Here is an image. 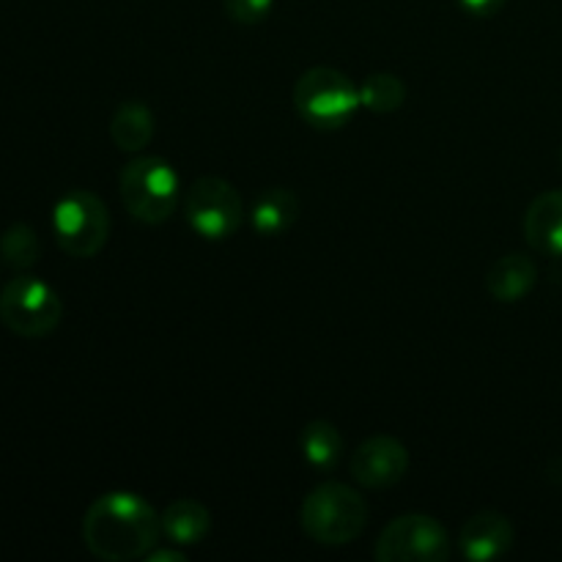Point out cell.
I'll list each match as a JSON object with an SVG mask.
<instances>
[{
  "mask_svg": "<svg viewBox=\"0 0 562 562\" xmlns=\"http://www.w3.org/2000/svg\"><path fill=\"white\" fill-rule=\"evenodd\" d=\"M64 318V302L47 280L16 272L0 291V322L20 338H44Z\"/></svg>",
  "mask_w": 562,
  "mask_h": 562,
  "instance_id": "cell-5",
  "label": "cell"
},
{
  "mask_svg": "<svg viewBox=\"0 0 562 562\" xmlns=\"http://www.w3.org/2000/svg\"><path fill=\"white\" fill-rule=\"evenodd\" d=\"M121 203L143 225H162L179 206V173L162 157H135L119 173Z\"/></svg>",
  "mask_w": 562,
  "mask_h": 562,
  "instance_id": "cell-3",
  "label": "cell"
},
{
  "mask_svg": "<svg viewBox=\"0 0 562 562\" xmlns=\"http://www.w3.org/2000/svg\"><path fill=\"white\" fill-rule=\"evenodd\" d=\"M538 283V267L525 252H508L497 258L486 272V289L497 302L514 305L530 296V291Z\"/></svg>",
  "mask_w": 562,
  "mask_h": 562,
  "instance_id": "cell-12",
  "label": "cell"
},
{
  "mask_svg": "<svg viewBox=\"0 0 562 562\" xmlns=\"http://www.w3.org/2000/svg\"><path fill=\"white\" fill-rule=\"evenodd\" d=\"M146 562H187V552L181 547H176V543L168 541V547H154L151 552L143 558Z\"/></svg>",
  "mask_w": 562,
  "mask_h": 562,
  "instance_id": "cell-21",
  "label": "cell"
},
{
  "mask_svg": "<svg viewBox=\"0 0 562 562\" xmlns=\"http://www.w3.org/2000/svg\"><path fill=\"white\" fill-rule=\"evenodd\" d=\"M209 532H212V514L201 499L181 497L162 510V538L176 547H198L206 541Z\"/></svg>",
  "mask_w": 562,
  "mask_h": 562,
  "instance_id": "cell-13",
  "label": "cell"
},
{
  "mask_svg": "<svg viewBox=\"0 0 562 562\" xmlns=\"http://www.w3.org/2000/svg\"><path fill=\"white\" fill-rule=\"evenodd\" d=\"M110 140L115 143L119 151L137 154L151 143L154 137V113L146 102L140 99H126L115 108L113 119H110Z\"/></svg>",
  "mask_w": 562,
  "mask_h": 562,
  "instance_id": "cell-15",
  "label": "cell"
},
{
  "mask_svg": "<svg viewBox=\"0 0 562 562\" xmlns=\"http://www.w3.org/2000/svg\"><path fill=\"white\" fill-rule=\"evenodd\" d=\"M406 102V82L393 71H376L360 82V104L376 115L395 113Z\"/></svg>",
  "mask_w": 562,
  "mask_h": 562,
  "instance_id": "cell-17",
  "label": "cell"
},
{
  "mask_svg": "<svg viewBox=\"0 0 562 562\" xmlns=\"http://www.w3.org/2000/svg\"><path fill=\"white\" fill-rule=\"evenodd\" d=\"M294 108L313 130H344L362 108L360 86L335 66H313L296 80Z\"/></svg>",
  "mask_w": 562,
  "mask_h": 562,
  "instance_id": "cell-4",
  "label": "cell"
},
{
  "mask_svg": "<svg viewBox=\"0 0 562 562\" xmlns=\"http://www.w3.org/2000/svg\"><path fill=\"white\" fill-rule=\"evenodd\" d=\"M470 16H494L503 11L508 0H456Z\"/></svg>",
  "mask_w": 562,
  "mask_h": 562,
  "instance_id": "cell-20",
  "label": "cell"
},
{
  "mask_svg": "<svg viewBox=\"0 0 562 562\" xmlns=\"http://www.w3.org/2000/svg\"><path fill=\"white\" fill-rule=\"evenodd\" d=\"M368 525V503L349 483L327 481L313 488L300 508V527L318 547H346Z\"/></svg>",
  "mask_w": 562,
  "mask_h": 562,
  "instance_id": "cell-2",
  "label": "cell"
},
{
  "mask_svg": "<svg viewBox=\"0 0 562 562\" xmlns=\"http://www.w3.org/2000/svg\"><path fill=\"white\" fill-rule=\"evenodd\" d=\"M300 453L316 472H333L344 459V434L329 420H311L300 431Z\"/></svg>",
  "mask_w": 562,
  "mask_h": 562,
  "instance_id": "cell-16",
  "label": "cell"
},
{
  "mask_svg": "<svg viewBox=\"0 0 562 562\" xmlns=\"http://www.w3.org/2000/svg\"><path fill=\"white\" fill-rule=\"evenodd\" d=\"M300 220V198L289 187H269L250 209V225L258 236H283Z\"/></svg>",
  "mask_w": 562,
  "mask_h": 562,
  "instance_id": "cell-14",
  "label": "cell"
},
{
  "mask_svg": "<svg viewBox=\"0 0 562 562\" xmlns=\"http://www.w3.org/2000/svg\"><path fill=\"white\" fill-rule=\"evenodd\" d=\"M516 541L514 525L499 510H481L470 516L459 532L461 558L472 562H492L505 558Z\"/></svg>",
  "mask_w": 562,
  "mask_h": 562,
  "instance_id": "cell-10",
  "label": "cell"
},
{
  "mask_svg": "<svg viewBox=\"0 0 562 562\" xmlns=\"http://www.w3.org/2000/svg\"><path fill=\"white\" fill-rule=\"evenodd\" d=\"M560 165H562V151H560Z\"/></svg>",
  "mask_w": 562,
  "mask_h": 562,
  "instance_id": "cell-22",
  "label": "cell"
},
{
  "mask_svg": "<svg viewBox=\"0 0 562 562\" xmlns=\"http://www.w3.org/2000/svg\"><path fill=\"white\" fill-rule=\"evenodd\" d=\"M349 472L351 481L362 488H393L409 472V450L390 434H373L351 453Z\"/></svg>",
  "mask_w": 562,
  "mask_h": 562,
  "instance_id": "cell-9",
  "label": "cell"
},
{
  "mask_svg": "<svg viewBox=\"0 0 562 562\" xmlns=\"http://www.w3.org/2000/svg\"><path fill=\"white\" fill-rule=\"evenodd\" d=\"M223 9L236 25H261L274 9V0H223Z\"/></svg>",
  "mask_w": 562,
  "mask_h": 562,
  "instance_id": "cell-19",
  "label": "cell"
},
{
  "mask_svg": "<svg viewBox=\"0 0 562 562\" xmlns=\"http://www.w3.org/2000/svg\"><path fill=\"white\" fill-rule=\"evenodd\" d=\"M373 554L379 562H445L453 558V541L434 516L404 514L379 532Z\"/></svg>",
  "mask_w": 562,
  "mask_h": 562,
  "instance_id": "cell-7",
  "label": "cell"
},
{
  "mask_svg": "<svg viewBox=\"0 0 562 562\" xmlns=\"http://www.w3.org/2000/svg\"><path fill=\"white\" fill-rule=\"evenodd\" d=\"M525 239L541 256L562 258V190L541 192L527 206Z\"/></svg>",
  "mask_w": 562,
  "mask_h": 562,
  "instance_id": "cell-11",
  "label": "cell"
},
{
  "mask_svg": "<svg viewBox=\"0 0 562 562\" xmlns=\"http://www.w3.org/2000/svg\"><path fill=\"white\" fill-rule=\"evenodd\" d=\"M184 217L201 239L223 241L239 231L245 220V203L239 190L223 176H201L192 181L184 195Z\"/></svg>",
  "mask_w": 562,
  "mask_h": 562,
  "instance_id": "cell-8",
  "label": "cell"
},
{
  "mask_svg": "<svg viewBox=\"0 0 562 562\" xmlns=\"http://www.w3.org/2000/svg\"><path fill=\"white\" fill-rule=\"evenodd\" d=\"M162 538V514L135 492H108L82 516V543L97 560H143Z\"/></svg>",
  "mask_w": 562,
  "mask_h": 562,
  "instance_id": "cell-1",
  "label": "cell"
},
{
  "mask_svg": "<svg viewBox=\"0 0 562 562\" xmlns=\"http://www.w3.org/2000/svg\"><path fill=\"white\" fill-rule=\"evenodd\" d=\"M53 234L71 258H93L110 236V214L91 190H69L53 206Z\"/></svg>",
  "mask_w": 562,
  "mask_h": 562,
  "instance_id": "cell-6",
  "label": "cell"
},
{
  "mask_svg": "<svg viewBox=\"0 0 562 562\" xmlns=\"http://www.w3.org/2000/svg\"><path fill=\"white\" fill-rule=\"evenodd\" d=\"M0 256L16 272H27L42 258V239L27 223H14L0 234Z\"/></svg>",
  "mask_w": 562,
  "mask_h": 562,
  "instance_id": "cell-18",
  "label": "cell"
}]
</instances>
